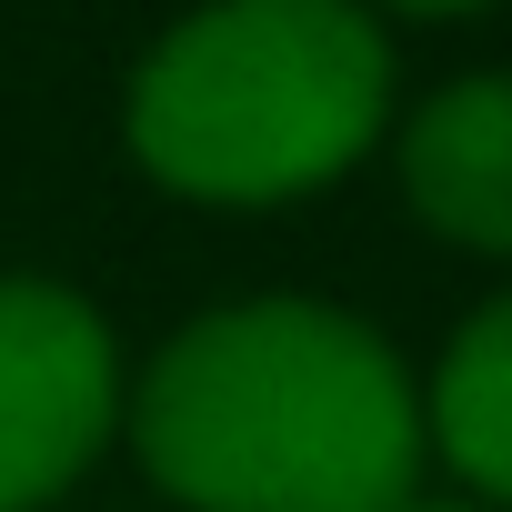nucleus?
I'll list each match as a JSON object with an SVG mask.
<instances>
[{"instance_id":"0eeeda50","label":"nucleus","mask_w":512,"mask_h":512,"mask_svg":"<svg viewBox=\"0 0 512 512\" xmlns=\"http://www.w3.org/2000/svg\"><path fill=\"white\" fill-rule=\"evenodd\" d=\"M402 512H492V502H472V492H462V502H422V492H412Z\"/></svg>"},{"instance_id":"f257e3e1","label":"nucleus","mask_w":512,"mask_h":512,"mask_svg":"<svg viewBox=\"0 0 512 512\" xmlns=\"http://www.w3.org/2000/svg\"><path fill=\"white\" fill-rule=\"evenodd\" d=\"M141 472L181 512H402L422 402L392 342L332 302H231L181 322L131 392Z\"/></svg>"},{"instance_id":"39448f33","label":"nucleus","mask_w":512,"mask_h":512,"mask_svg":"<svg viewBox=\"0 0 512 512\" xmlns=\"http://www.w3.org/2000/svg\"><path fill=\"white\" fill-rule=\"evenodd\" d=\"M432 452L472 482V502L512 512V292H492L452 332L432 372Z\"/></svg>"},{"instance_id":"f03ea898","label":"nucleus","mask_w":512,"mask_h":512,"mask_svg":"<svg viewBox=\"0 0 512 512\" xmlns=\"http://www.w3.org/2000/svg\"><path fill=\"white\" fill-rule=\"evenodd\" d=\"M131 161L181 201H292L392 121V51L362 0H211L131 71Z\"/></svg>"},{"instance_id":"7ed1b4c3","label":"nucleus","mask_w":512,"mask_h":512,"mask_svg":"<svg viewBox=\"0 0 512 512\" xmlns=\"http://www.w3.org/2000/svg\"><path fill=\"white\" fill-rule=\"evenodd\" d=\"M121 412L111 322L41 272H0V512H41L81 482Z\"/></svg>"},{"instance_id":"423d86ee","label":"nucleus","mask_w":512,"mask_h":512,"mask_svg":"<svg viewBox=\"0 0 512 512\" xmlns=\"http://www.w3.org/2000/svg\"><path fill=\"white\" fill-rule=\"evenodd\" d=\"M392 11H422V21H462V11H482V0H392Z\"/></svg>"},{"instance_id":"20e7f679","label":"nucleus","mask_w":512,"mask_h":512,"mask_svg":"<svg viewBox=\"0 0 512 512\" xmlns=\"http://www.w3.org/2000/svg\"><path fill=\"white\" fill-rule=\"evenodd\" d=\"M402 191L442 241L512 262V71L452 81L402 121Z\"/></svg>"}]
</instances>
